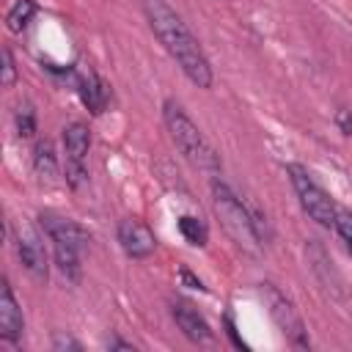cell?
<instances>
[{
  "mask_svg": "<svg viewBox=\"0 0 352 352\" xmlns=\"http://www.w3.org/2000/svg\"><path fill=\"white\" fill-rule=\"evenodd\" d=\"M63 179L72 190H80L88 182V151H91V129L85 121H69L63 126Z\"/></svg>",
  "mask_w": 352,
  "mask_h": 352,
  "instance_id": "cell-6",
  "label": "cell"
},
{
  "mask_svg": "<svg viewBox=\"0 0 352 352\" xmlns=\"http://www.w3.org/2000/svg\"><path fill=\"white\" fill-rule=\"evenodd\" d=\"M261 297H264V302H267V308H270V316H272L275 324L283 330V336H286L294 346H311L305 322H302L300 311L294 308V302H292L275 283H261Z\"/></svg>",
  "mask_w": 352,
  "mask_h": 352,
  "instance_id": "cell-7",
  "label": "cell"
},
{
  "mask_svg": "<svg viewBox=\"0 0 352 352\" xmlns=\"http://www.w3.org/2000/svg\"><path fill=\"white\" fill-rule=\"evenodd\" d=\"M283 170H286L289 182H292V187H294V192H297V201H300L302 212H305L311 220H316L322 228H333L336 214H338V206H336V201L316 184V179L311 176V170L302 168L300 162H289Z\"/></svg>",
  "mask_w": 352,
  "mask_h": 352,
  "instance_id": "cell-5",
  "label": "cell"
},
{
  "mask_svg": "<svg viewBox=\"0 0 352 352\" xmlns=\"http://www.w3.org/2000/svg\"><path fill=\"white\" fill-rule=\"evenodd\" d=\"M52 349H55V352H63V349H74V352H80V349H82V344H80V341H74L72 336L55 333V336H52Z\"/></svg>",
  "mask_w": 352,
  "mask_h": 352,
  "instance_id": "cell-19",
  "label": "cell"
},
{
  "mask_svg": "<svg viewBox=\"0 0 352 352\" xmlns=\"http://www.w3.org/2000/svg\"><path fill=\"white\" fill-rule=\"evenodd\" d=\"M179 278H182V280H184V283H187L190 289H201V292H206V286H204V280H201V278H195V275H192V272H190L187 267H182V272H179Z\"/></svg>",
  "mask_w": 352,
  "mask_h": 352,
  "instance_id": "cell-21",
  "label": "cell"
},
{
  "mask_svg": "<svg viewBox=\"0 0 352 352\" xmlns=\"http://www.w3.org/2000/svg\"><path fill=\"white\" fill-rule=\"evenodd\" d=\"M212 190V209H214V217L220 220L223 231L231 236V242L236 248H242L245 253H258L261 250V236H258V228L253 223V214H250V206L223 182V179H212L209 184Z\"/></svg>",
  "mask_w": 352,
  "mask_h": 352,
  "instance_id": "cell-4",
  "label": "cell"
},
{
  "mask_svg": "<svg viewBox=\"0 0 352 352\" xmlns=\"http://www.w3.org/2000/svg\"><path fill=\"white\" fill-rule=\"evenodd\" d=\"M116 239H118L121 250H124L129 258H138V261L148 258V256L157 250V236H154V231H151L143 220H138V217H124V220L118 223V228H116Z\"/></svg>",
  "mask_w": 352,
  "mask_h": 352,
  "instance_id": "cell-9",
  "label": "cell"
},
{
  "mask_svg": "<svg viewBox=\"0 0 352 352\" xmlns=\"http://www.w3.org/2000/svg\"><path fill=\"white\" fill-rule=\"evenodd\" d=\"M107 349H126V352H135V346H132L129 341H124V338H116V336L107 341Z\"/></svg>",
  "mask_w": 352,
  "mask_h": 352,
  "instance_id": "cell-23",
  "label": "cell"
},
{
  "mask_svg": "<svg viewBox=\"0 0 352 352\" xmlns=\"http://www.w3.org/2000/svg\"><path fill=\"white\" fill-rule=\"evenodd\" d=\"M162 121H165V129H168L173 146L179 148V154L192 168H198L204 173H220V168H223L220 154L206 140V135L201 132V126L187 116V110L182 107V102L165 99L162 102Z\"/></svg>",
  "mask_w": 352,
  "mask_h": 352,
  "instance_id": "cell-2",
  "label": "cell"
},
{
  "mask_svg": "<svg viewBox=\"0 0 352 352\" xmlns=\"http://www.w3.org/2000/svg\"><path fill=\"white\" fill-rule=\"evenodd\" d=\"M14 126H16V135L19 138H33L36 135V110L30 102H19L16 110H14Z\"/></svg>",
  "mask_w": 352,
  "mask_h": 352,
  "instance_id": "cell-16",
  "label": "cell"
},
{
  "mask_svg": "<svg viewBox=\"0 0 352 352\" xmlns=\"http://www.w3.org/2000/svg\"><path fill=\"white\" fill-rule=\"evenodd\" d=\"M33 170L41 182H55L58 179V154H55L52 140H47V138L36 140V146H33Z\"/></svg>",
  "mask_w": 352,
  "mask_h": 352,
  "instance_id": "cell-13",
  "label": "cell"
},
{
  "mask_svg": "<svg viewBox=\"0 0 352 352\" xmlns=\"http://www.w3.org/2000/svg\"><path fill=\"white\" fill-rule=\"evenodd\" d=\"M36 14H38L36 0H16V3L8 8V14H6V28H8L11 33H22V30L33 22Z\"/></svg>",
  "mask_w": 352,
  "mask_h": 352,
  "instance_id": "cell-15",
  "label": "cell"
},
{
  "mask_svg": "<svg viewBox=\"0 0 352 352\" xmlns=\"http://www.w3.org/2000/svg\"><path fill=\"white\" fill-rule=\"evenodd\" d=\"M16 77H19V72H16L14 52H11V47H3V74H0V85H3V88H14V85H16Z\"/></svg>",
  "mask_w": 352,
  "mask_h": 352,
  "instance_id": "cell-17",
  "label": "cell"
},
{
  "mask_svg": "<svg viewBox=\"0 0 352 352\" xmlns=\"http://www.w3.org/2000/svg\"><path fill=\"white\" fill-rule=\"evenodd\" d=\"M25 333V316H22V308L14 297V289L8 286V280L3 278L0 283V338L11 346L19 344Z\"/></svg>",
  "mask_w": 352,
  "mask_h": 352,
  "instance_id": "cell-11",
  "label": "cell"
},
{
  "mask_svg": "<svg viewBox=\"0 0 352 352\" xmlns=\"http://www.w3.org/2000/svg\"><path fill=\"white\" fill-rule=\"evenodd\" d=\"M226 333H228V338L234 341V346H239V349H245V341L236 336V327H234V319L231 316H226Z\"/></svg>",
  "mask_w": 352,
  "mask_h": 352,
  "instance_id": "cell-22",
  "label": "cell"
},
{
  "mask_svg": "<svg viewBox=\"0 0 352 352\" xmlns=\"http://www.w3.org/2000/svg\"><path fill=\"white\" fill-rule=\"evenodd\" d=\"M143 14H146L151 33L165 47V52L179 63L184 77L198 88H212V82H214L212 63H209L201 41L195 38V33L176 14V8H170L165 0H143Z\"/></svg>",
  "mask_w": 352,
  "mask_h": 352,
  "instance_id": "cell-1",
  "label": "cell"
},
{
  "mask_svg": "<svg viewBox=\"0 0 352 352\" xmlns=\"http://www.w3.org/2000/svg\"><path fill=\"white\" fill-rule=\"evenodd\" d=\"M176 226H179V234L184 236L187 245H192V248H206V242H209V228H206V223H204L201 217H195V214H182Z\"/></svg>",
  "mask_w": 352,
  "mask_h": 352,
  "instance_id": "cell-14",
  "label": "cell"
},
{
  "mask_svg": "<svg viewBox=\"0 0 352 352\" xmlns=\"http://www.w3.org/2000/svg\"><path fill=\"white\" fill-rule=\"evenodd\" d=\"M14 245H16V256H19L22 267L36 280H47L50 256H47V245H44L41 231L28 220H16L14 223Z\"/></svg>",
  "mask_w": 352,
  "mask_h": 352,
  "instance_id": "cell-8",
  "label": "cell"
},
{
  "mask_svg": "<svg viewBox=\"0 0 352 352\" xmlns=\"http://www.w3.org/2000/svg\"><path fill=\"white\" fill-rule=\"evenodd\" d=\"M170 314H173V322L176 327L182 330V336L192 344H212L214 341V333L206 322V316L190 302V300H173L170 302Z\"/></svg>",
  "mask_w": 352,
  "mask_h": 352,
  "instance_id": "cell-10",
  "label": "cell"
},
{
  "mask_svg": "<svg viewBox=\"0 0 352 352\" xmlns=\"http://www.w3.org/2000/svg\"><path fill=\"white\" fill-rule=\"evenodd\" d=\"M38 223H41L47 239L52 242V258H55L58 272L66 280L77 283L82 275V253L88 250V242H91L88 231L80 223L60 217L55 212H41Z\"/></svg>",
  "mask_w": 352,
  "mask_h": 352,
  "instance_id": "cell-3",
  "label": "cell"
},
{
  "mask_svg": "<svg viewBox=\"0 0 352 352\" xmlns=\"http://www.w3.org/2000/svg\"><path fill=\"white\" fill-rule=\"evenodd\" d=\"M333 231L346 242V248L352 250V214L346 209H338L336 214V223H333Z\"/></svg>",
  "mask_w": 352,
  "mask_h": 352,
  "instance_id": "cell-18",
  "label": "cell"
},
{
  "mask_svg": "<svg viewBox=\"0 0 352 352\" xmlns=\"http://www.w3.org/2000/svg\"><path fill=\"white\" fill-rule=\"evenodd\" d=\"M74 91H77V96L82 99V104L91 110V116L104 113L107 99H110V91H107V82H104L96 72L77 74V77H74Z\"/></svg>",
  "mask_w": 352,
  "mask_h": 352,
  "instance_id": "cell-12",
  "label": "cell"
},
{
  "mask_svg": "<svg viewBox=\"0 0 352 352\" xmlns=\"http://www.w3.org/2000/svg\"><path fill=\"white\" fill-rule=\"evenodd\" d=\"M336 124H338V129H341L344 135H352V110L341 107V110L336 113Z\"/></svg>",
  "mask_w": 352,
  "mask_h": 352,
  "instance_id": "cell-20",
  "label": "cell"
}]
</instances>
